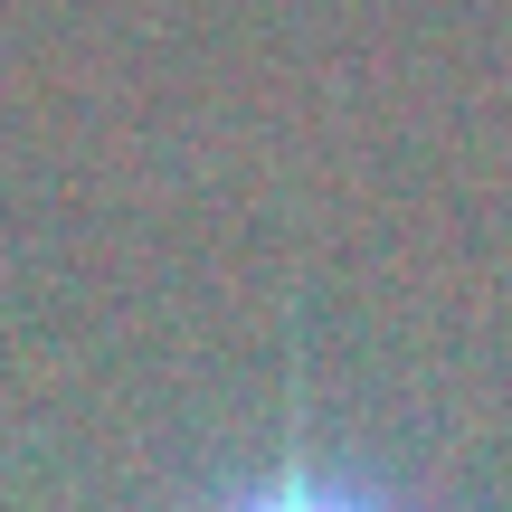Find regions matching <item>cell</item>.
<instances>
[{
    "mask_svg": "<svg viewBox=\"0 0 512 512\" xmlns=\"http://www.w3.org/2000/svg\"><path fill=\"white\" fill-rule=\"evenodd\" d=\"M190 512H408V494L389 475H370L361 456L313 446L304 427H285V446H275L266 465H247L238 484L200 494Z\"/></svg>",
    "mask_w": 512,
    "mask_h": 512,
    "instance_id": "6da1fadb",
    "label": "cell"
}]
</instances>
